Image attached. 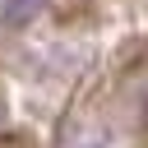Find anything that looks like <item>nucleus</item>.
I'll return each mask as SVG.
<instances>
[{
	"label": "nucleus",
	"instance_id": "obj_1",
	"mask_svg": "<svg viewBox=\"0 0 148 148\" xmlns=\"http://www.w3.org/2000/svg\"><path fill=\"white\" fill-rule=\"evenodd\" d=\"M37 9H42V0H9L5 5V23H28Z\"/></svg>",
	"mask_w": 148,
	"mask_h": 148
}]
</instances>
